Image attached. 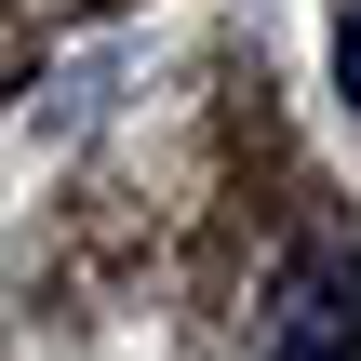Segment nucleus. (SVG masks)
I'll return each mask as SVG.
<instances>
[{"mask_svg":"<svg viewBox=\"0 0 361 361\" xmlns=\"http://www.w3.org/2000/svg\"><path fill=\"white\" fill-rule=\"evenodd\" d=\"M268 361H348V295H335V268H308V281H295V308H281Z\"/></svg>","mask_w":361,"mask_h":361,"instance_id":"1","label":"nucleus"},{"mask_svg":"<svg viewBox=\"0 0 361 361\" xmlns=\"http://www.w3.org/2000/svg\"><path fill=\"white\" fill-rule=\"evenodd\" d=\"M335 94L361 107V0H348V27H335Z\"/></svg>","mask_w":361,"mask_h":361,"instance_id":"2","label":"nucleus"}]
</instances>
